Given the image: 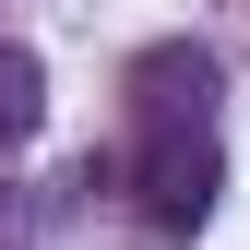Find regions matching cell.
Masks as SVG:
<instances>
[{
	"mask_svg": "<svg viewBox=\"0 0 250 250\" xmlns=\"http://www.w3.org/2000/svg\"><path fill=\"white\" fill-rule=\"evenodd\" d=\"M48 119V72H36V48H0V143H24Z\"/></svg>",
	"mask_w": 250,
	"mask_h": 250,
	"instance_id": "obj_3",
	"label": "cell"
},
{
	"mask_svg": "<svg viewBox=\"0 0 250 250\" xmlns=\"http://www.w3.org/2000/svg\"><path fill=\"white\" fill-rule=\"evenodd\" d=\"M203 96H214V48H143L131 60V107L155 119V131H179V119H203Z\"/></svg>",
	"mask_w": 250,
	"mask_h": 250,
	"instance_id": "obj_2",
	"label": "cell"
},
{
	"mask_svg": "<svg viewBox=\"0 0 250 250\" xmlns=\"http://www.w3.org/2000/svg\"><path fill=\"white\" fill-rule=\"evenodd\" d=\"M214 143L203 131H155L143 143V238H191L203 214H214Z\"/></svg>",
	"mask_w": 250,
	"mask_h": 250,
	"instance_id": "obj_1",
	"label": "cell"
}]
</instances>
